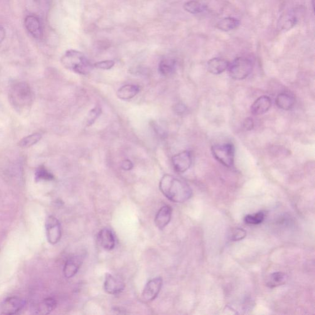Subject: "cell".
<instances>
[{
	"label": "cell",
	"instance_id": "cell-33",
	"mask_svg": "<svg viewBox=\"0 0 315 315\" xmlns=\"http://www.w3.org/2000/svg\"><path fill=\"white\" fill-rule=\"evenodd\" d=\"M185 110H186V108H185L184 106L183 105L177 106V112H184Z\"/></svg>",
	"mask_w": 315,
	"mask_h": 315
},
{
	"label": "cell",
	"instance_id": "cell-7",
	"mask_svg": "<svg viewBox=\"0 0 315 315\" xmlns=\"http://www.w3.org/2000/svg\"><path fill=\"white\" fill-rule=\"evenodd\" d=\"M172 165L175 171L183 173L190 167L192 163L191 155L188 151H184L172 158Z\"/></svg>",
	"mask_w": 315,
	"mask_h": 315
},
{
	"label": "cell",
	"instance_id": "cell-14",
	"mask_svg": "<svg viewBox=\"0 0 315 315\" xmlns=\"http://www.w3.org/2000/svg\"><path fill=\"white\" fill-rule=\"evenodd\" d=\"M230 63L225 59L220 58H215L210 59L207 63V68L212 74L219 75L225 71L228 68Z\"/></svg>",
	"mask_w": 315,
	"mask_h": 315
},
{
	"label": "cell",
	"instance_id": "cell-1",
	"mask_svg": "<svg viewBox=\"0 0 315 315\" xmlns=\"http://www.w3.org/2000/svg\"><path fill=\"white\" fill-rule=\"evenodd\" d=\"M159 189L167 199L174 203H184L192 196V189L182 180L166 174L159 182Z\"/></svg>",
	"mask_w": 315,
	"mask_h": 315
},
{
	"label": "cell",
	"instance_id": "cell-31",
	"mask_svg": "<svg viewBox=\"0 0 315 315\" xmlns=\"http://www.w3.org/2000/svg\"><path fill=\"white\" fill-rule=\"evenodd\" d=\"M121 166H122L123 169L126 170V171H129V170L132 169L133 164L129 159H125L122 161Z\"/></svg>",
	"mask_w": 315,
	"mask_h": 315
},
{
	"label": "cell",
	"instance_id": "cell-23",
	"mask_svg": "<svg viewBox=\"0 0 315 315\" xmlns=\"http://www.w3.org/2000/svg\"><path fill=\"white\" fill-rule=\"evenodd\" d=\"M42 135L40 133H34L33 134L29 135L28 136L23 138L19 143L20 147L23 149H27L30 147L33 146L41 140Z\"/></svg>",
	"mask_w": 315,
	"mask_h": 315
},
{
	"label": "cell",
	"instance_id": "cell-5",
	"mask_svg": "<svg viewBox=\"0 0 315 315\" xmlns=\"http://www.w3.org/2000/svg\"><path fill=\"white\" fill-rule=\"evenodd\" d=\"M46 232L48 242L56 245L60 241L62 230L60 221L55 217L49 216L46 221Z\"/></svg>",
	"mask_w": 315,
	"mask_h": 315
},
{
	"label": "cell",
	"instance_id": "cell-17",
	"mask_svg": "<svg viewBox=\"0 0 315 315\" xmlns=\"http://www.w3.org/2000/svg\"><path fill=\"white\" fill-rule=\"evenodd\" d=\"M139 92V86L134 85H126L123 86L118 90L117 95L120 99L127 100L135 97Z\"/></svg>",
	"mask_w": 315,
	"mask_h": 315
},
{
	"label": "cell",
	"instance_id": "cell-13",
	"mask_svg": "<svg viewBox=\"0 0 315 315\" xmlns=\"http://www.w3.org/2000/svg\"><path fill=\"white\" fill-rule=\"evenodd\" d=\"M172 216V208L171 206L166 205L162 206L158 212L155 216V223L157 227L162 230L168 225L171 221Z\"/></svg>",
	"mask_w": 315,
	"mask_h": 315
},
{
	"label": "cell",
	"instance_id": "cell-12",
	"mask_svg": "<svg viewBox=\"0 0 315 315\" xmlns=\"http://www.w3.org/2000/svg\"><path fill=\"white\" fill-rule=\"evenodd\" d=\"M124 283L110 274L105 277L104 288L106 292L110 294H117L123 291L125 289Z\"/></svg>",
	"mask_w": 315,
	"mask_h": 315
},
{
	"label": "cell",
	"instance_id": "cell-8",
	"mask_svg": "<svg viewBox=\"0 0 315 315\" xmlns=\"http://www.w3.org/2000/svg\"><path fill=\"white\" fill-rule=\"evenodd\" d=\"M24 300L21 298L14 296L7 297L2 303L1 314L8 315L16 314L24 307Z\"/></svg>",
	"mask_w": 315,
	"mask_h": 315
},
{
	"label": "cell",
	"instance_id": "cell-11",
	"mask_svg": "<svg viewBox=\"0 0 315 315\" xmlns=\"http://www.w3.org/2000/svg\"><path fill=\"white\" fill-rule=\"evenodd\" d=\"M272 106V100L266 95L258 97L251 107V112L253 115H260L264 114L270 110Z\"/></svg>",
	"mask_w": 315,
	"mask_h": 315
},
{
	"label": "cell",
	"instance_id": "cell-9",
	"mask_svg": "<svg viewBox=\"0 0 315 315\" xmlns=\"http://www.w3.org/2000/svg\"><path fill=\"white\" fill-rule=\"evenodd\" d=\"M24 24L27 31L34 38H40L43 35L41 22L38 17L29 15L25 19Z\"/></svg>",
	"mask_w": 315,
	"mask_h": 315
},
{
	"label": "cell",
	"instance_id": "cell-27",
	"mask_svg": "<svg viewBox=\"0 0 315 315\" xmlns=\"http://www.w3.org/2000/svg\"><path fill=\"white\" fill-rule=\"evenodd\" d=\"M246 236V231L243 228H233L231 230L230 238L231 241H237L243 240Z\"/></svg>",
	"mask_w": 315,
	"mask_h": 315
},
{
	"label": "cell",
	"instance_id": "cell-15",
	"mask_svg": "<svg viewBox=\"0 0 315 315\" xmlns=\"http://www.w3.org/2000/svg\"><path fill=\"white\" fill-rule=\"evenodd\" d=\"M184 7L189 13L197 14L207 11L209 3L207 0H189L184 4Z\"/></svg>",
	"mask_w": 315,
	"mask_h": 315
},
{
	"label": "cell",
	"instance_id": "cell-16",
	"mask_svg": "<svg viewBox=\"0 0 315 315\" xmlns=\"http://www.w3.org/2000/svg\"><path fill=\"white\" fill-rule=\"evenodd\" d=\"M98 240L105 250H112L115 246V240L112 231L109 229L103 228L98 233Z\"/></svg>",
	"mask_w": 315,
	"mask_h": 315
},
{
	"label": "cell",
	"instance_id": "cell-2",
	"mask_svg": "<svg viewBox=\"0 0 315 315\" xmlns=\"http://www.w3.org/2000/svg\"><path fill=\"white\" fill-rule=\"evenodd\" d=\"M64 67L80 75H86L92 70L93 65L82 53L70 49L65 52L61 58Z\"/></svg>",
	"mask_w": 315,
	"mask_h": 315
},
{
	"label": "cell",
	"instance_id": "cell-28",
	"mask_svg": "<svg viewBox=\"0 0 315 315\" xmlns=\"http://www.w3.org/2000/svg\"><path fill=\"white\" fill-rule=\"evenodd\" d=\"M101 113H102V110L98 107H95L91 110L88 114L87 125L88 126L92 125L95 120L99 117Z\"/></svg>",
	"mask_w": 315,
	"mask_h": 315
},
{
	"label": "cell",
	"instance_id": "cell-32",
	"mask_svg": "<svg viewBox=\"0 0 315 315\" xmlns=\"http://www.w3.org/2000/svg\"><path fill=\"white\" fill-rule=\"evenodd\" d=\"M5 37H6V31L3 27L0 26V44L4 41Z\"/></svg>",
	"mask_w": 315,
	"mask_h": 315
},
{
	"label": "cell",
	"instance_id": "cell-29",
	"mask_svg": "<svg viewBox=\"0 0 315 315\" xmlns=\"http://www.w3.org/2000/svg\"><path fill=\"white\" fill-rule=\"evenodd\" d=\"M115 65V62L113 61H104L98 62V63L94 64V67L102 70H109Z\"/></svg>",
	"mask_w": 315,
	"mask_h": 315
},
{
	"label": "cell",
	"instance_id": "cell-19",
	"mask_svg": "<svg viewBox=\"0 0 315 315\" xmlns=\"http://www.w3.org/2000/svg\"><path fill=\"white\" fill-rule=\"evenodd\" d=\"M240 22L234 17H225L219 21L216 24V28L223 32H228L237 29L240 26Z\"/></svg>",
	"mask_w": 315,
	"mask_h": 315
},
{
	"label": "cell",
	"instance_id": "cell-21",
	"mask_svg": "<svg viewBox=\"0 0 315 315\" xmlns=\"http://www.w3.org/2000/svg\"><path fill=\"white\" fill-rule=\"evenodd\" d=\"M176 61L174 59H164L159 64V73L163 76L171 75L176 70Z\"/></svg>",
	"mask_w": 315,
	"mask_h": 315
},
{
	"label": "cell",
	"instance_id": "cell-6",
	"mask_svg": "<svg viewBox=\"0 0 315 315\" xmlns=\"http://www.w3.org/2000/svg\"><path fill=\"white\" fill-rule=\"evenodd\" d=\"M162 280L161 277H157L150 280L142 292V299L146 302L152 301L156 299L161 290Z\"/></svg>",
	"mask_w": 315,
	"mask_h": 315
},
{
	"label": "cell",
	"instance_id": "cell-18",
	"mask_svg": "<svg viewBox=\"0 0 315 315\" xmlns=\"http://www.w3.org/2000/svg\"><path fill=\"white\" fill-rule=\"evenodd\" d=\"M276 104L278 108L284 110H289L294 107L295 100L294 97L289 94L283 93L278 94L276 98Z\"/></svg>",
	"mask_w": 315,
	"mask_h": 315
},
{
	"label": "cell",
	"instance_id": "cell-26",
	"mask_svg": "<svg viewBox=\"0 0 315 315\" xmlns=\"http://www.w3.org/2000/svg\"><path fill=\"white\" fill-rule=\"evenodd\" d=\"M280 21L279 26L281 27V29L284 30L291 29L297 24L296 17L290 14L283 16Z\"/></svg>",
	"mask_w": 315,
	"mask_h": 315
},
{
	"label": "cell",
	"instance_id": "cell-22",
	"mask_svg": "<svg viewBox=\"0 0 315 315\" xmlns=\"http://www.w3.org/2000/svg\"><path fill=\"white\" fill-rule=\"evenodd\" d=\"M57 302L56 300L52 297H48L44 299L43 301L39 303L37 307V311L38 314H49L56 309Z\"/></svg>",
	"mask_w": 315,
	"mask_h": 315
},
{
	"label": "cell",
	"instance_id": "cell-25",
	"mask_svg": "<svg viewBox=\"0 0 315 315\" xmlns=\"http://www.w3.org/2000/svg\"><path fill=\"white\" fill-rule=\"evenodd\" d=\"M265 216V213L262 211H260L257 213L249 214V215L246 216L244 220L248 224L258 225V224L262 223L264 220Z\"/></svg>",
	"mask_w": 315,
	"mask_h": 315
},
{
	"label": "cell",
	"instance_id": "cell-4",
	"mask_svg": "<svg viewBox=\"0 0 315 315\" xmlns=\"http://www.w3.org/2000/svg\"><path fill=\"white\" fill-rule=\"evenodd\" d=\"M211 152L214 158L226 167H230L234 164L235 147L231 144H220L213 145Z\"/></svg>",
	"mask_w": 315,
	"mask_h": 315
},
{
	"label": "cell",
	"instance_id": "cell-20",
	"mask_svg": "<svg viewBox=\"0 0 315 315\" xmlns=\"http://www.w3.org/2000/svg\"><path fill=\"white\" fill-rule=\"evenodd\" d=\"M287 276L285 273L277 272L272 273L266 281L267 286L273 288L284 284L286 282Z\"/></svg>",
	"mask_w": 315,
	"mask_h": 315
},
{
	"label": "cell",
	"instance_id": "cell-3",
	"mask_svg": "<svg viewBox=\"0 0 315 315\" xmlns=\"http://www.w3.org/2000/svg\"><path fill=\"white\" fill-rule=\"evenodd\" d=\"M229 75L236 80H242L252 72L253 63L251 59L240 57L229 64Z\"/></svg>",
	"mask_w": 315,
	"mask_h": 315
},
{
	"label": "cell",
	"instance_id": "cell-10",
	"mask_svg": "<svg viewBox=\"0 0 315 315\" xmlns=\"http://www.w3.org/2000/svg\"><path fill=\"white\" fill-rule=\"evenodd\" d=\"M83 258L81 255H75L66 261L63 268V273L65 277L70 278L74 277L80 269L82 265Z\"/></svg>",
	"mask_w": 315,
	"mask_h": 315
},
{
	"label": "cell",
	"instance_id": "cell-30",
	"mask_svg": "<svg viewBox=\"0 0 315 315\" xmlns=\"http://www.w3.org/2000/svg\"><path fill=\"white\" fill-rule=\"evenodd\" d=\"M243 127L244 128V129L246 130H252L253 127H254V123H253L252 118H246V119L244 120L243 123Z\"/></svg>",
	"mask_w": 315,
	"mask_h": 315
},
{
	"label": "cell",
	"instance_id": "cell-24",
	"mask_svg": "<svg viewBox=\"0 0 315 315\" xmlns=\"http://www.w3.org/2000/svg\"><path fill=\"white\" fill-rule=\"evenodd\" d=\"M35 181L36 182L41 181H52L54 178L53 174L50 172L48 171V169H46V167L41 166H39L38 169H36L35 172Z\"/></svg>",
	"mask_w": 315,
	"mask_h": 315
}]
</instances>
